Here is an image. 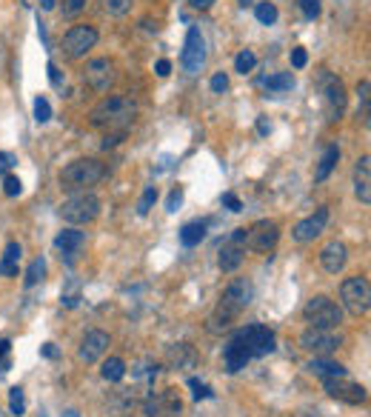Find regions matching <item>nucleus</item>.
Here are the masks:
<instances>
[{
    "mask_svg": "<svg viewBox=\"0 0 371 417\" xmlns=\"http://www.w3.org/2000/svg\"><path fill=\"white\" fill-rule=\"evenodd\" d=\"M134 118H137V106L129 98H120V95L103 98L95 109L89 112V123L95 129H103V132H129Z\"/></svg>",
    "mask_w": 371,
    "mask_h": 417,
    "instance_id": "obj_1",
    "label": "nucleus"
},
{
    "mask_svg": "<svg viewBox=\"0 0 371 417\" xmlns=\"http://www.w3.org/2000/svg\"><path fill=\"white\" fill-rule=\"evenodd\" d=\"M251 297H254V286L246 281V277H237V281H231V283L223 289V297H220V303H217L215 314L208 317V329H212V332H220V329L228 326V323H235L237 314L251 303Z\"/></svg>",
    "mask_w": 371,
    "mask_h": 417,
    "instance_id": "obj_2",
    "label": "nucleus"
},
{
    "mask_svg": "<svg viewBox=\"0 0 371 417\" xmlns=\"http://www.w3.org/2000/svg\"><path fill=\"white\" fill-rule=\"evenodd\" d=\"M106 163L95 157H80L75 163H69L63 172H60V186L66 192H86V186H95L106 177Z\"/></svg>",
    "mask_w": 371,
    "mask_h": 417,
    "instance_id": "obj_3",
    "label": "nucleus"
},
{
    "mask_svg": "<svg viewBox=\"0 0 371 417\" xmlns=\"http://www.w3.org/2000/svg\"><path fill=\"white\" fill-rule=\"evenodd\" d=\"M98 215H100V197L95 192H75L60 206V218L66 223H75V226L91 223Z\"/></svg>",
    "mask_w": 371,
    "mask_h": 417,
    "instance_id": "obj_4",
    "label": "nucleus"
},
{
    "mask_svg": "<svg viewBox=\"0 0 371 417\" xmlns=\"http://www.w3.org/2000/svg\"><path fill=\"white\" fill-rule=\"evenodd\" d=\"M303 320L311 329H337L343 323V309L334 303L332 297L317 294L303 306Z\"/></svg>",
    "mask_w": 371,
    "mask_h": 417,
    "instance_id": "obj_5",
    "label": "nucleus"
},
{
    "mask_svg": "<svg viewBox=\"0 0 371 417\" xmlns=\"http://www.w3.org/2000/svg\"><path fill=\"white\" fill-rule=\"evenodd\" d=\"M340 300H343V306L349 309L352 314H368L371 309V286L365 277H349V281H343L340 286Z\"/></svg>",
    "mask_w": 371,
    "mask_h": 417,
    "instance_id": "obj_6",
    "label": "nucleus"
},
{
    "mask_svg": "<svg viewBox=\"0 0 371 417\" xmlns=\"http://www.w3.org/2000/svg\"><path fill=\"white\" fill-rule=\"evenodd\" d=\"M300 346H303L306 352H311L314 357H329L343 346V337L334 329H311L309 326L300 335Z\"/></svg>",
    "mask_w": 371,
    "mask_h": 417,
    "instance_id": "obj_7",
    "label": "nucleus"
},
{
    "mask_svg": "<svg viewBox=\"0 0 371 417\" xmlns=\"http://www.w3.org/2000/svg\"><path fill=\"white\" fill-rule=\"evenodd\" d=\"M95 43H98V29L86 26V23H78V26H72L63 35V52H66V57L80 60V57H86L89 49H95Z\"/></svg>",
    "mask_w": 371,
    "mask_h": 417,
    "instance_id": "obj_8",
    "label": "nucleus"
},
{
    "mask_svg": "<svg viewBox=\"0 0 371 417\" xmlns=\"http://www.w3.org/2000/svg\"><path fill=\"white\" fill-rule=\"evenodd\" d=\"M114 78H118V72H114V63L109 57H95L83 69V80L95 89L98 95H106V91L114 86Z\"/></svg>",
    "mask_w": 371,
    "mask_h": 417,
    "instance_id": "obj_9",
    "label": "nucleus"
},
{
    "mask_svg": "<svg viewBox=\"0 0 371 417\" xmlns=\"http://www.w3.org/2000/svg\"><path fill=\"white\" fill-rule=\"evenodd\" d=\"M186 75H200V69L206 63V40L200 35V29H189L186 32V43H183V57H180Z\"/></svg>",
    "mask_w": 371,
    "mask_h": 417,
    "instance_id": "obj_10",
    "label": "nucleus"
},
{
    "mask_svg": "<svg viewBox=\"0 0 371 417\" xmlns=\"http://www.w3.org/2000/svg\"><path fill=\"white\" fill-rule=\"evenodd\" d=\"M246 346H248V352L251 357H266L277 349V335L269 329V326H260V323H251V326L240 329Z\"/></svg>",
    "mask_w": 371,
    "mask_h": 417,
    "instance_id": "obj_11",
    "label": "nucleus"
},
{
    "mask_svg": "<svg viewBox=\"0 0 371 417\" xmlns=\"http://www.w3.org/2000/svg\"><path fill=\"white\" fill-rule=\"evenodd\" d=\"M277 240H280V226H277L274 220H257L251 229H248V238H246V246L260 251V254H269Z\"/></svg>",
    "mask_w": 371,
    "mask_h": 417,
    "instance_id": "obj_12",
    "label": "nucleus"
},
{
    "mask_svg": "<svg viewBox=\"0 0 371 417\" xmlns=\"http://www.w3.org/2000/svg\"><path fill=\"white\" fill-rule=\"evenodd\" d=\"M323 386H326V391L334 398V400H340V403H349V406H360V403H365V389L360 386V383H354V380H349V375L345 378H329V380H323Z\"/></svg>",
    "mask_w": 371,
    "mask_h": 417,
    "instance_id": "obj_13",
    "label": "nucleus"
},
{
    "mask_svg": "<svg viewBox=\"0 0 371 417\" xmlns=\"http://www.w3.org/2000/svg\"><path fill=\"white\" fill-rule=\"evenodd\" d=\"M109 343H111V337H109V332H103V329H91V332H86L83 340H80V349H78L80 363H86V366L98 363V360L106 355Z\"/></svg>",
    "mask_w": 371,
    "mask_h": 417,
    "instance_id": "obj_14",
    "label": "nucleus"
},
{
    "mask_svg": "<svg viewBox=\"0 0 371 417\" xmlns=\"http://www.w3.org/2000/svg\"><path fill=\"white\" fill-rule=\"evenodd\" d=\"M248 360H254V357H251V352H248V346H246L243 335H240V332H237V335H231V337L226 340V346H223L226 372H228V375H237L240 369H246Z\"/></svg>",
    "mask_w": 371,
    "mask_h": 417,
    "instance_id": "obj_15",
    "label": "nucleus"
},
{
    "mask_svg": "<svg viewBox=\"0 0 371 417\" xmlns=\"http://www.w3.org/2000/svg\"><path fill=\"white\" fill-rule=\"evenodd\" d=\"M180 414H183V403L174 389L157 391V395L146 400V417H180Z\"/></svg>",
    "mask_w": 371,
    "mask_h": 417,
    "instance_id": "obj_16",
    "label": "nucleus"
},
{
    "mask_svg": "<svg viewBox=\"0 0 371 417\" xmlns=\"http://www.w3.org/2000/svg\"><path fill=\"white\" fill-rule=\"evenodd\" d=\"M326 223H329V206H323V208H317L314 215H309L306 220H300V223L291 229V238H294L297 243H309V240L320 238L323 231H326Z\"/></svg>",
    "mask_w": 371,
    "mask_h": 417,
    "instance_id": "obj_17",
    "label": "nucleus"
},
{
    "mask_svg": "<svg viewBox=\"0 0 371 417\" xmlns=\"http://www.w3.org/2000/svg\"><path fill=\"white\" fill-rule=\"evenodd\" d=\"M345 263H349V249H345L340 240H332L323 246L320 251V266L326 269L329 274H340L345 269Z\"/></svg>",
    "mask_w": 371,
    "mask_h": 417,
    "instance_id": "obj_18",
    "label": "nucleus"
},
{
    "mask_svg": "<svg viewBox=\"0 0 371 417\" xmlns=\"http://www.w3.org/2000/svg\"><path fill=\"white\" fill-rule=\"evenodd\" d=\"M323 80H326V103H329V114H332V121H340V118H343V112H345V86H343L340 78H332V75H326Z\"/></svg>",
    "mask_w": 371,
    "mask_h": 417,
    "instance_id": "obj_19",
    "label": "nucleus"
},
{
    "mask_svg": "<svg viewBox=\"0 0 371 417\" xmlns=\"http://www.w3.org/2000/svg\"><path fill=\"white\" fill-rule=\"evenodd\" d=\"M354 195L363 206L371 203V157L363 154L354 166Z\"/></svg>",
    "mask_w": 371,
    "mask_h": 417,
    "instance_id": "obj_20",
    "label": "nucleus"
},
{
    "mask_svg": "<svg viewBox=\"0 0 371 417\" xmlns=\"http://www.w3.org/2000/svg\"><path fill=\"white\" fill-rule=\"evenodd\" d=\"M306 369H309L311 375L323 378V380H329V378H345V375H349V372H345V366H340V363H334V360H329V357H314V360L306 363Z\"/></svg>",
    "mask_w": 371,
    "mask_h": 417,
    "instance_id": "obj_21",
    "label": "nucleus"
},
{
    "mask_svg": "<svg viewBox=\"0 0 371 417\" xmlns=\"http://www.w3.org/2000/svg\"><path fill=\"white\" fill-rule=\"evenodd\" d=\"M169 363L174 369H194L197 366V352L189 343H174V346H169Z\"/></svg>",
    "mask_w": 371,
    "mask_h": 417,
    "instance_id": "obj_22",
    "label": "nucleus"
},
{
    "mask_svg": "<svg viewBox=\"0 0 371 417\" xmlns=\"http://www.w3.org/2000/svg\"><path fill=\"white\" fill-rule=\"evenodd\" d=\"M83 243H86V235L80 229H63L60 235L55 238V246L63 251V254H78L80 249H83Z\"/></svg>",
    "mask_w": 371,
    "mask_h": 417,
    "instance_id": "obj_23",
    "label": "nucleus"
},
{
    "mask_svg": "<svg viewBox=\"0 0 371 417\" xmlns=\"http://www.w3.org/2000/svg\"><path fill=\"white\" fill-rule=\"evenodd\" d=\"M206 231H208V220H192V223H186L180 229V243L186 249H192V246H200L203 238H206Z\"/></svg>",
    "mask_w": 371,
    "mask_h": 417,
    "instance_id": "obj_24",
    "label": "nucleus"
},
{
    "mask_svg": "<svg viewBox=\"0 0 371 417\" xmlns=\"http://www.w3.org/2000/svg\"><path fill=\"white\" fill-rule=\"evenodd\" d=\"M243 258H246V249H243V246H237V243H228V246H223V249H220L217 263H220V269H223V272H237V269H240V263H243Z\"/></svg>",
    "mask_w": 371,
    "mask_h": 417,
    "instance_id": "obj_25",
    "label": "nucleus"
},
{
    "mask_svg": "<svg viewBox=\"0 0 371 417\" xmlns=\"http://www.w3.org/2000/svg\"><path fill=\"white\" fill-rule=\"evenodd\" d=\"M337 160H340V146H337V143H332L326 152H323V157H320V163H317V169H314V180H317V183L326 180V177L334 172Z\"/></svg>",
    "mask_w": 371,
    "mask_h": 417,
    "instance_id": "obj_26",
    "label": "nucleus"
},
{
    "mask_svg": "<svg viewBox=\"0 0 371 417\" xmlns=\"http://www.w3.org/2000/svg\"><path fill=\"white\" fill-rule=\"evenodd\" d=\"M20 254H23V249H20V243H9L6 246V251H3V260H0V274L3 277H17V260H20Z\"/></svg>",
    "mask_w": 371,
    "mask_h": 417,
    "instance_id": "obj_27",
    "label": "nucleus"
},
{
    "mask_svg": "<svg viewBox=\"0 0 371 417\" xmlns=\"http://www.w3.org/2000/svg\"><path fill=\"white\" fill-rule=\"evenodd\" d=\"M100 375H103V380H109V383H120V380L126 378V363H123L120 357H109V360H103Z\"/></svg>",
    "mask_w": 371,
    "mask_h": 417,
    "instance_id": "obj_28",
    "label": "nucleus"
},
{
    "mask_svg": "<svg viewBox=\"0 0 371 417\" xmlns=\"http://www.w3.org/2000/svg\"><path fill=\"white\" fill-rule=\"evenodd\" d=\"M294 86V75L291 72H277L266 80V95H280V91H289Z\"/></svg>",
    "mask_w": 371,
    "mask_h": 417,
    "instance_id": "obj_29",
    "label": "nucleus"
},
{
    "mask_svg": "<svg viewBox=\"0 0 371 417\" xmlns=\"http://www.w3.org/2000/svg\"><path fill=\"white\" fill-rule=\"evenodd\" d=\"M43 277H46V260H43V258H37V260H32V263H29L26 274H23V283H26V286L32 289V286H37V283L43 281Z\"/></svg>",
    "mask_w": 371,
    "mask_h": 417,
    "instance_id": "obj_30",
    "label": "nucleus"
},
{
    "mask_svg": "<svg viewBox=\"0 0 371 417\" xmlns=\"http://www.w3.org/2000/svg\"><path fill=\"white\" fill-rule=\"evenodd\" d=\"M9 411H12L15 417L26 414V395H23L20 386H12V389H9Z\"/></svg>",
    "mask_w": 371,
    "mask_h": 417,
    "instance_id": "obj_31",
    "label": "nucleus"
},
{
    "mask_svg": "<svg viewBox=\"0 0 371 417\" xmlns=\"http://www.w3.org/2000/svg\"><path fill=\"white\" fill-rule=\"evenodd\" d=\"M254 17H257L263 26H271V23H277V6L269 3V0H263V3L254 6Z\"/></svg>",
    "mask_w": 371,
    "mask_h": 417,
    "instance_id": "obj_32",
    "label": "nucleus"
},
{
    "mask_svg": "<svg viewBox=\"0 0 371 417\" xmlns=\"http://www.w3.org/2000/svg\"><path fill=\"white\" fill-rule=\"evenodd\" d=\"M254 66H257V55H254L251 49H243V52L235 57V72H240V75H248Z\"/></svg>",
    "mask_w": 371,
    "mask_h": 417,
    "instance_id": "obj_33",
    "label": "nucleus"
},
{
    "mask_svg": "<svg viewBox=\"0 0 371 417\" xmlns=\"http://www.w3.org/2000/svg\"><path fill=\"white\" fill-rule=\"evenodd\" d=\"M100 3H103V12H106V15H111V17H123V15L132 9L134 0H100Z\"/></svg>",
    "mask_w": 371,
    "mask_h": 417,
    "instance_id": "obj_34",
    "label": "nucleus"
},
{
    "mask_svg": "<svg viewBox=\"0 0 371 417\" xmlns=\"http://www.w3.org/2000/svg\"><path fill=\"white\" fill-rule=\"evenodd\" d=\"M154 203H157V186H146V192H143L141 203H137V215L146 218V215L152 212V206H154Z\"/></svg>",
    "mask_w": 371,
    "mask_h": 417,
    "instance_id": "obj_35",
    "label": "nucleus"
},
{
    "mask_svg": "<svg viewBox=\"0 0 371 417\" xmlns=\"http://www.w3.org/2000/svg\"><path fill=\"white\" fill-rule=\"evenodd\" d=\"M189 389H192L194 400H208V398H215L212 386H208V383H203V380H197V378H189Z\"/></svg>",
    "mask_w": 371,
    "mask_h": 417,
    "instance_id": "obj_36",
    "label": "nucleus"
},
{
    "mask_svg": "<svg viewBox=\"0 0 371 417\" xmlns=\"http://www.w3.org/2000/svg\"><path fill=\"white\" fill-rule=\"evenodd\" d=\"M35 121L37 123H46V121H52V106L46 98H37L35 100Z\"/></svg>",
    "mask_w": 371,
    "mask_h": 417,
    "instance_id": "obj_37",
    "label": "nucleus"
},
{
    "mask_svg": "<svg viewBox=\"0 0 371 417\" xmlns=\"http://www.w3.org/2000/svg\"><path fill=\"white\" fill-rule=\"evenodd\" d=\"M297 6H300V12H303L309 20L320 17V0H297Z\"/></svg>",
    "mask_w": 371,
    "mask_h": 417,
    "instance_id": "obj_38",
    "label": "nucleus"
},
{
    "mask_svg": "<svg viewBox=\"0 0 371 417\" xmlns=\"http://www.w3.org/2000/svg\"><path fill=\"white\" fill-rule=\"evenodd\" d=\"M3 192H6V197H17V195L23 192V183H20V177H15V175H6V180H3Z\"/></svg>",
    "mask_w": 371,
    "mask_h": 417,
    "instance_id": "obj_39",
    "label": "nucleus"
},
{
    "mask_svg": "<svg viewBox=\"0 0 371 417\" xmlns=\"http://www.w3.org/2000/svg\"><path fill=\"white\" fill-rule=\"evenodd\" d=\"M86 3H89V0H63V15L75 17V15H80L86 9Z\"/></svg>",
    "mask_w": 371,
    "mask_h": 417,
    "instance_id": "obj_40",
    "label": "nucleus"
},
{
    "mask_svg": "<svg viewBox=\"0 0 371 417\" xmlns=\"http://www.w3.org/2000/svg\"><path fill=\"white\" fill-rule=\"evenodd\" d=\"M220 203L228 208V212H243V203H240V197H237V195H231V192H226V195L220 197Z\"/></svg>",
    "mask_w": 371,
    "mask_h": 417,
    "instance_id": "obj_41",
    "label": "nucleus"
},
{
    "mask_svg": "<svg viewBox=\"0 0 371 417\" xmlns=\"http://www.w3.org/2000/svg\"><path fill=\"white\" fill-rule=\"evenodd\" d=\"M357 95H360V103H363V121L368 123V80H360Z\"/></svg>",
    "mask_w": 371,
    "mask_h": 417,
    "instance_id": "obj_42",
    "label": "nucleus"
},
{
    "mask_svg": "<svg viewBox=\"0 0 371 417\" xmlns=\"http://www.w3.org/2000/svg\"><path fill=\"white\" fill-rule=\"evenodd\" d=\"M120 141H126V132H106V137H103V149H114Z\"/></svg>",
    "mask_w": 371,
    "mask_h": 417,
    "instance_id": "obj_43",
    "label": "nucleus"
},
{
    "mask_svg": "<svg viewBox=\"0 0 371 417\" xmlns=\"http://www.w3.org/2000/svg\"><path fill=\"white\" fill-rule=\"evenodd\" d=\"M309 63V52L306 49H300V46H297V49H291V66L294 69H303Z\"/></svg>",
    "mask_w": 371,
    "mask_h": 417,
    "instance_id": "obj_44",
    "label": "nucleus"
},
{
    "mask_svg": "<svg viewBox=\"0 0 371 417\" xmlns=\"http://www.w3.org/2000/svg\"><path fill=\"white\" fill-rule=\"evenodd\" d=\"M180 203H183V186H174L172 195H169V200H166V208H169V212H177Z\"/></svg>",
    "mask_w": 371,
    "mask_h": 417,
    "instance_id": "obj_45",
    "label": "nucleus"
},
{
    "mask_svg": "<svg viewBox=\"0 0 371 417\" xmlns=\"http://www.w3.org/2000/svg\"><path fill=\"white\" fill-rule=\"evenodd\" d=\"M15 163H17V160H15L12 152H0V175H9Z\"/></svg>",
    "mask_w": 371,
    "mask_h": 417,
    "instance_id": "obj_46",
    "label": "nucleus"
},
{
    "mask_svg": "<svg viewBox=\"0 0 371 417\" xmlns=\"http://www.w3.org/2000/svg\"><path fill=\"white\" fill-rule=\"evenodd\" d=\"M228 89V75L226 72H217L215 78H212V91H217V95H220V91H226Z\"/></svg>",
    "mask_w": 371,
    "mask_h": 417,
    "instance_id": "obj_47",
    "label": "nucleus"
},
{
    "mask_svg": "<svg viewBox=\"0 0 371 417\" xmlns=\"http://www.w3.org/2000/svg\"><path fill=\"white\" fill-rule=\"evenodd\" d=\"M46 72H49V80H52V86H60V83H63V75H60V69H57L55 63H49V66H46Z\"/></svg>",
    "mask_w": 371,
    "mask_h": 417,
    "instance_id": "obj_48",
    "label": "nucleus"
},
{
    "mask_svg": "<svg viewBox=\"0 0 371 417\" xmlns=\"http://www.w3.org/2000/svg\"><path fill=\"white\" fill-rule=\"evenodd\" d=\"M154 72H157V78H169V72H172V63H169V60H157Z\"/></svg>",
    "mask_w": 371,
    "mask_h": 417,
    "instance_id": "obj_49",
    "label": "nucleus"
},
{
    "mask_svg": "<svg viewBox=\"0 0 371 417\" xmlns=\"http://www.w3.org/2000/svg\"><path fill=\"white\" fill-rule=\"evenodd\" d=\"M40 355H43V357H49V360H55V357H57L55 343H43V346H40Z\"/></svg>",
    "mask_w": 371,
    "mask_h": 417,
    "instance_id": "obj_50",
    "label": "nucleus"
},
{
    "mask_svg": "<svg viewBox=\"0 0 371 417\" xmlns=\"http://www.w3.org/2000/svg\"><path fill=\"white\" fill-rule=\"evenodd\" d=\"M246 238H248V229H235V235H231V243L243 246V243H246Z\"/></svg>",
    "mask_w": 371,
    "mask_h": 417,
    "instance_id": "obj_51",
    "label": "nucleus"
},
{
    "mask_svg": "<svg viewBox=\"0 0 371 417\" xmlns=\"http://www.w3.org/2000/svg\"><path fill=\"white\" fill-rule=\"evenodd\" d=\"M189 3H192L194 9L203 12V9H212V6H215V0H189Z\"/></svg>",
    "mask_w": 371,
    "mask_h": 417,
    "instance_id": "obj_52",
    "label": "nucleus"
},
{
    "mask_svg": "<svg viewBox=\"0 0 371 417\" xmlns=\"http://www.w3.org/2000/svg\"><path fill=\"white\" fill-rule=\"evenodd\" d=\"M257 132H260V134H269V132H271V123H269L266 118H260V121H257Z\"/></svg>",
    "mask_w": 371,
    "mask_h": 417,
    "instance_id": "obj_53",
    "label": "nucleus"
},
{
    "mask_svg": "<svg viewBox=\"0 0 371 417\" xmlns=\"http://www.w3.org/2000/svg\"><path fill=\"white\" fill-rule=\"evenodd\" d=\"M9 349H12V343H9V340H0V360L9 355Z\"/></svg>",
    "mask_w": 371,
    "mask_h": 417,
    "instance_id": "obj_54",
    "label": "nucleus"
},
{
    "mask_svg": "<svg viewBox=\"0 0 371 417\" xmlns=\"http://www.w3.org/2000/svg\"><path fill=\"white\" fill-rule=\"evenodd\" d=\"M40 9H43V12H49V9H55V0H40Z\"/></svg>",
    "mask_w": 371,
    "mask_h": 417,
    "instance_id": "obj_55",
    "label": "nucleus"
},
{
    "mask_svg": "<svg viewBox=\"0 0 371 417\" xmlns=\"http://www.w3.org/2000/svg\"><path fill=\"white\" fill-rule=\"evenodd\" d=\"M63 417H80L78 411H63Z\"/></svg>",
    "mask_w": 371,
    "mask_h": 417,
    "instance_id": "obj_56",
    "label": "nucleus"
},
{
    "mask_svg": "<svg viewBox=\"0 0 371 417\" xmlns=\"http://www.w3.org/2000/svg\"><path fill=\"white\" fill-rule=\"evenodd\" d=\"M240 3H243V6H246V3H251V0H240Z\"/></svg>",
    "mask_w": 371,
    "mask_h": 417,
    "instance_id": "obj_57",
    "label": "nucleus"
}]
</instances>
